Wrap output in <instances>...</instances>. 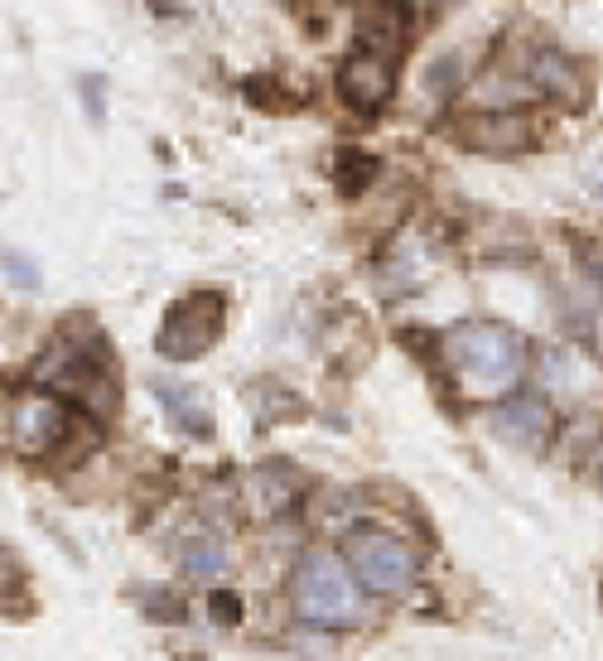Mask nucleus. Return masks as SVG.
I'll return each instance as SVG.
<instances>
[{"label":"nucleus","mask_w":603,"mask_h":661,"mask_svg":"<svg viewBox=\"0 0 603 661\" xmlns=\"http://www.w3.org/2000/svg\"><path fill=\"white\" fill-rule=\"evenodd\" d=\"M222 329H227V300L218 290H193L165 314V324L155 333V353L165 362H193L213 353Z\"/></svg>","instance_id":"423d86ee"},{"label":"nucleus","mask_w":603,"mask_h":661,"mask_svg":"<svg viewBox=\"0 0 603 661\" xmlns=\"http://www.w3.org/2000/svg\"><path fill=\"white\" fill-rule=\"evenodd\" d=\"M87 425V415H78L73 406H63L49 391H20L10 406H5V440L20 459H49L63 454L68 440Z\"/></svg>","instance_id":"39448f33"},{"label":"nucleus","mask_w":603,"mask_h":661,"mask_svg":"<svg viewBox=\"0 0 603 661\" xmlns=\"http://www.w3.org/2000/svg\"><path fill=\"white\" fill-rule=\"evenodd\" d=\"M29 386L49 391L63 406H73L87 420H111L121 406V382H116V358H111V338L97 324H68L58 329L39 358L29 362Z\"/></svg>","instance_id":"f257e3e1"},{"label":"nucleus","mask_w":603,"mask_h":661,"mask_svg":"<svg viewBox=\"0 0 603 661\" xmlns=\"http://www.w3.org/2000/svg\"><path fill=\"white\" fill-rule=\"evenodd\" d=\"M247 502L256 507V517H266V522L295 512V507H300V478H295V469H285V464H261L247 483Z\"/></svg>","instance_id":"ddd939ff"},{"label":"nucleus","mask_w":603,"mask_h":661,"mask_svg":"<svg viewBox=\"0 0 603 661\" xmlns=\"http://www.w3.org/2000/svg\"><path fill=\"white\" fill-rule=\"evenodd\" d=\"M338 193L343 198H362V189L377 179V155H367V150H338Z\"/></svg>","instance_id":"2eb2a0df"},{"label":"nucleus","mask_w":603,"mask_h":661,"mask_svg":"<svg viewBox=\"0 0 603 661\" xmlns=\"http://www.w3.org/2000/svg\"><path fill=\"white\" fill-rule=\"evenodd\" d=\"M131 599L140 604L145 618H155V623H174V618H184V599L165 589V584H150V589H131Z\"/></svg>","instance_id":"dca6fc26"},{"label":"nucleus","mask_w":603,"mask_h":661,"mask_svg":"<svg viewBox=\"0 0 603 661\" xmlns=\"http://www.w3.org/2000/svg\"><path fill=\"white\" fill-rule=\"evenodd\" d=\"M0 271H5V280H10L15 290H39V266L29 261L25 251L5 247L0 251Z\"/></svg>","instance_id":"6ab92c4d"},{"label":"nucleus","mask_w":603,"mask_h":661,"mask_svg":"<svg viewBox=\"0 0 603 661\" xmlns=\"http://www.w3.org/2000/svg\"><path fill=\"white\" fill-rule=\"evenodd\" d=\"M25 594H29V575L20 565V555L0 546V608H25Z\"/></svg>","instance_id":"f3484780"},{"label":"nucleus","mask_w":603,"mask_h":661,"mask_svg":"<svg viewBox=\"0 0 603 661\" xmlns=\"http://www.w3.org/2000/svg\"><path fill=\"white\" fill-rule=\"evenodd\" d=\"M411 44V10L401 0H362L357 5V25H353V49L372 58H386L401 68Z\"/></svg>","instance_id":"0eeeda50"},{"label":"nucleus","mask_w":603,"mask_h":661,"mask_svg":"<svg viewBox=\"0 0 603 661\" xmlns=\"http://www.w3.org/2000/svg\"><path fill=\"white\" fill-rule=\"evenodd\" d=\"M338 97L357 116H377L396 97V63L362 54V49H348V58L338 63Z\"/></svg>","instance_id":"6e6552de"},{"label":"nucleus","mask_w":603,"mask_h":661,"mask_svg":"<svg viewBox=\"0 0 603 661\" xmlns=\"http://www.w3.org/2000/svg\"><path fill=\"white\" fill-rule=\"evenodd\" d=\"M208 608H213V618H218V623H237V618H242V599H237L232 589H218Z\"/></svg>","instance_id":"aec40b11"},{"label":"nucleus","mask_w":603,"mask_h":661,"mask_svg":"<svg viewBox=\"0 0 603 661\" xmlns=\"http://www.w3.org/2000/svg\"><path fill=\"white\" fill-rule=\"evenodd\" d=\"M526 78L541 87L546 97L565 102V107H584V97H589L579 63H570L560 49H526Z\"/></svg>","instance_id":"9d476101"},{"label":"nucleus","mask_w":603,"mask_h":661,"mask_svg":"<svg viewBox=\"0 0 603 661\" xmlns=\"http://www.w3.org/2000/svg\"><path fill=\"white\" fill-rule=\"evenodd\" d=\"M343 570L357 589L391 599L415 584V551L386 526H348L343 531Z\"/></svg>","instance_id":"20e7f679"},{"label":"nucleus","mask_w":603,"mask_h":661,"mask_svg":"<svg viewBox=\"0 0 603 661\" xmlns=\"http://www.w3.org/2000/svg\"><path fill=\"white\" fill-rule=\"evenodd\" d=\"M493 430L517 449H541L550 435V411L541 396H512L493 411Z\"/></svg>","instance_id":"9b49d317"},{"label":"nucleus","mask_w":603,"mask_h":661,"mask_svg":"<svg viewBox=\"0 0 603 661\" xmlns=\"http://www.w3.org/2000/svg\"><path fill=\"white\" fill-rule=\"evenodd\" d=\"M78 102H83L92 126H107V78L102 73H83L78 78Z\"/></svg>","instance_id":"a211bd4d"},{"label":"nucleus","mask_w":603,"mask_h":661,"mask_svg":"<svg viewBox=\"0 0 603 661\" xmlns=\"http://www.w3.org/2000/svg\"><path fill=\"white\" fill-rule=\"evenodd\" d=\"M536 126H531V111H478L459 121V145L478 150V155H521L531 150Z\"/></svg>","instance_id":"1a4fd4ad"},{"label":"nucleus","mask_w":603,"mask_h":661,"mask_svg":"<svg viewBox=\"0 0 603 661\" xmlns=\"http://www.w3.org/2000/svg\"><path fill=\"white\" fill-rule=\"evenodd\" d=\"M174 560L184 565V575L218 579L227 575V541L218 526H184L174 541Z\"/></svg>","instance_id":"4468645a"},{"label":"nucleus","mask_w":603,"mask_h":661,"mask_svg":"<svg viewBox=\"0 0 603 661\" xmlns=\"http://www.w3.org/2000/svg\"><path fill=\"white\" fill-rule=\"evenodd\" d=\"M295 613L314 628H353L362 618V589L343 570V560L333 551H309L295 565Z\"/></svg>","instance_id":"7ed1b4c3"},{"label":"nucleus","mask_w":603,"mask_h":661,"mask_svg":"<svg viewBox=\"0 0 603 661\" xmlns=\"http://www.w3.org/2000/svg\"><path fill=\"white\" fill-rule=\"evenodd\" d=\"M444 358L454 367V377L473 401H497L507 391H517L526 377V343L521 333L493 319H464L444 333Z\"/></svg>","instance_id":"f03ea898"},{"label":"nucleus","mask_w":603,"mask_h":661,"mask_svg":"<svg viewBox=\"0 0 603 661\" xmlns=\"http://www.w3.org/2000/svg\"><path fill=\"white\" fill-rule=\"evenodd\" d=\"M150 391H155V401L165 406V415L189 440H213V411H208V401L193 386L174 382V377H150Z\"/></svg>","instance_id":"f8f14e48"}]
</instances>
